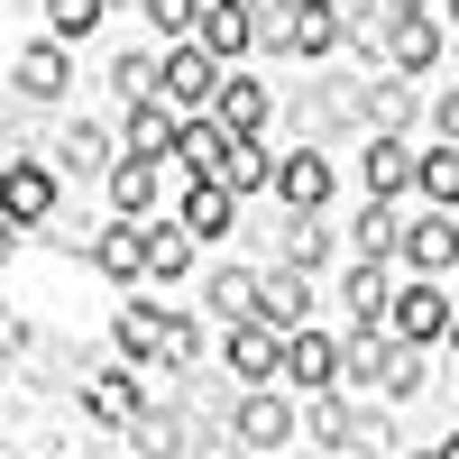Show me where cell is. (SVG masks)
Here are the masks:
<instances>
[{
  "instance_id": "1f68e13d",
  "label": "cell",
  "mask_w": 459,
  "mask_h": 459,
  "mask_svg": "<svg viewBox=\"0 0 459 459\" xmlns=\"http://www.w3.org/2000/svg\"><path fill=\"white\" fill-rule=\"evenodd\" d=\"M175 157L194 166V175H212V157H221V120H194V129L175 138Z\"/></svg>"
},
{
  "instance_id": "7402d4cb",
  "label": "cell",
  "mask_w": 459,
  "mask_h": 459,
  "mask_svg": "<svg viewBox=\"0 0 459 459\" xmlns=\"http://www.w3.org/2000/svg\"><path fill=\"white\" fill-rule=\"evenodd\" d=\"M230 212H239V194H221V184H194V194H184V230H194V239H230Z\"/></svg>"
},
{
  "instance_id": "5bb4252c",
  "label": "cell",
  "mask_w": 459,
  "mask_h": 459,
  "mask_svg": "<svg viewBox=\"0 0 459 459\" xmlns=\"http://www.w3.org/2000/svg\"><path fill=\"white\" fill-rule=\"evenodd\" d=\"M266 184L285 194V212H322V203H331V166H322V157H276Z\"/></svg>"
},
{
  "instance_id": "f35d334b",
  "label": "cell",
  "mask_w": 459,
  "mask_h": 459,
  "mask_svg": "<svg viewBox=\"0 0 459 459\" xmlns=\"http://www.w3.org/2000/svg\"><path fill=\"white\" fill-rule=\"evenodd\" d=\"M10 248H19V221H0V257H10Z\"/></svg>"
},
{
  "instance_id": "5b68a950",
  "label": "cell",
  "mask_w": 459,
  "mask_h": 459,
  "mask_svg": "<svg viewBox=\"0 0 459 459\" xmlns=\"http://www.w3.org/2000/svg\"><path fill=\"white\" fill-rule=\"evenodd\" d=\"M56 212V175L37 166V157H10L0 166V221H19V230H37Z\"/></svg>"
},
{
  "instance_id": "d6986e66",
  "label": "cell",
  "mask_w": 459,
  "mask_h": 459,
  "mask_svg": "<svg viewBox=\"0 0 459 459\" xmlns=\"http://www.w3.org/2000/svg\"><path fill=\"white\" fill-rule=\"evenodd\" d=\"M285 359V331H266V322H230V368L239 377H276Z\"/></svg>"
},
{
  "instance_id": "d590c367",
  "label": "cell",
  "mask_w": 459,
  "mask_h": 459,
  "mask_svg": "<svg viewBox=\"0 0 459 459\" xmlns=\"http://www.w3.org/2000/svg\"><path fill=\"white\" fill-rule=\"evenodd\" d=\"M257 10H266V19H257V37H266V47H285V56H294V0H257Z\"/></svg>"
},
{
  "instance_id": "83f0119b",
  "label": "cell",
  "mask_w": 459,
  "mask_h": 459,
  "mask_svg": "<svg viewBox=\"0 0 459 459\" xmlns=\"http://www.w3.org/2000/svg\"><path fill=\"white\" fill-rule=\"evenodd\" d=\"M386 303H395L386 266H359V276H350V313H359V331H377V322H386Z\"/></svg>"
},
{
  "instance_id": "484cf974",
  "label": "cell",
  "mask_w": 459,
  "mask_h": 459,
  "mask_svg": "<svg viewBox=\"0 0 459 459\" xmlns=\"http://www.w3.org/2000/svg\"><path fill=\"white\" fill-rule=\"evenodd\" d=\"M413 184L432 194V212H459V147H432V157H413Z\"/></svg>"
},
{
  "instance_id": "2e32d148",
  "label": "cell",
  "mask_w": 459,
  "mask_h": 459,
  "mask_svg": "<svg viewBox=\"0 0 459 459\" xmlns=\"http://www.w3.org/2000/svg\"><path fill=\"white\" fill-rule=\"evenodd\" d=\"M10 83H19L28 101H56V92L74 83V65H65V47H56V37H47V47H28V56L10 65Z\"/></svg>"
},
{
  "instance_id": "603a6c76",
  "label": "cell",
  "mask_w": 459,
  "mask_h": 459,
  "mask_svg": "<svg viewBox=\"0 0 459 459\" xmlns=\"http://www.w3.org/2000/svg\"><path fill=\"white\" fill-rule=\"evenodd\" d=\"M110 203H120L129 221L157 212V157H120V166H110Z\"/></svg>"
},
{
  "instance_id": "f6af8a7d",
  "label": "cell",
  "mask_w": 459,
  "mask_h": 459,
  "mask_svg": "<svg viewBox=\"0 0 459 459\" xmlns=\"http://www.w3.org/2000/svg\"><path fill=\"white\" fill-rule=\"evenodd\" d=\"M450 276H459V266H450Z\"/></svg>"
},
{
  "instance_id": "ab89813d",
  "label": "cell",
  "mask_w": 459,
  "mask_h": 459,
  "mask_svg": "<svg viewBox=\"0 0 459 459\" xmlns=\"http://www.w3.org/2000/svg\"><path fill=\"white\" fill-rule=\"evenodd\" d=\"M441 459H459V432H450V441H441Z\"/></svg>"
},
{
  "instance_id": "44dd1931",
  "label": "cell",
  "mask_w": 459,
  "mask_h": 459,
  "mask_svg": "<svg viewBox=\"0 0 459 459\" xmlns=\"http://www.w3.org/2000/svg\"><path fill=\"white\" fill-rule=\"evenodd\" d=\"M340 37H350V19L331 0H294V56H331Z\"/></svg>"
},
{
  "instance_id": "b9f144b4",
  "label": "cell",
  "mask_w": 459,
  "mask_h": 459,
  "mask_svg": "<svg viewBox=\"0 0 459 459\" xmlns=\"http://www.w3.org/2000/svg\"><path fill=\"white\" fill-rule=\"evenodd\" d=\"M450 359H459V322H450Z\"/></svg>"
},
{
  "instance_id": "8d00e7d4",
  "label": "cell",
  "mask_w": 459,
  "mask_h": 459,
  "mask_svg": "<svg viewBox=\"0 0 459 459\" xmlns=\"http://www.w3.org/2000/svg\"><path fill=\"white\" fill-rule=\"evenodd\" d=\"M432 129H441V147H459V83L432 101Z\"/></svg>"
},
{
  "instance_id": "4fadbf2b",
  "label": "cell",
  "mask_w": 459,
  "mask_h": 459,
  "mask_svg": "<svg viewBox=\"0 0 459 459\" xmlns=\"http://www.w3.org/2000/svg\"><path fill=\"white\" fill-rule=\"evenodd\" d=\"M230 432H239L248 450H276V441H294V404L285 395H248L239 413H230Z\"/></svg>"
},
{
  "instance_id": "ba28073f",
  "label": "cell",
  "mask_w": 459,
  "mask_h": 459,
  "mask_svg": "<svg viewBox=\"0 0 459 459\" xmlns=\"http://www.w3.org/2000/svg\"><path fill=\"white\" fill-rule=\"evenodd\" d=\"M248 10H257V0H212L194 47H203V56H221V65H239V56L257 47V19H248Z\"/></svg>"
},
{
  "instance_id": "e0dca14e",
  "label": "cell",
  "mask_w": 459,
  "mask_h": 459,
  "mask_svg": "<svg viewBox=\"0 0 459 459\" xmlns=\"http://www.w3.org/2000/svg\"><path fill=\"white\" fill-rule=\"evenodd\" d=\"M257 322H266V331H303V266L257 276Z\"/></svg>"
},
{
  "instance_id": "52a82bcc",
  "label": "cell",
  "mask_w": 459,
  "mask_h": 459,
  "mask_svg": "<svg viewBox=\"0 0 459 459\" xmlns=\"http://www.w3.org/2000/svg\"><path fill=\"white\" fill-rule=\"evenodd\" d=\"M395 248L413 257V276H450V266H459V221L450 212H423V221H404Z\"/></svg>"
},
{
  "instance_id": "e575fe53",
  "label": "cell",
  "mask_w": 459,
  "mask_h": 459,
  "mask_svg": "<svg viewBox=\"0 0 459 459\" xmlns=\"http://www.w3.org/2000/svg\"><path fill=\"white\" fill-rule=\"evenodd\" d=\"M129 432H138V450H147V459H175V441H184V432L166 423V413H138Z\"/></svg>"
},
{
  "instance_id": "f546056e",
  "label": "cell",
  "mask_w": 459,
  "mask_h": 459,
  "mask_svg": "<svg viewBox=\"0 0 459 459\" xmlns=\"http://www.w3.org/2000/svg\"><path fill=\"white\" fill-rule=\"evenodd\" d=\"M110 0H47V28H56V47H74V37H92L101 28Z\"/></svg>"
},
{
  "instance_id": "6da1fadb",
  "label": "cell",
  "mask_w": 459,
  "mask_h": 459,
  "mask_svg": "<svg viewBox=\"0 0 459 459\" xmlns=\"http://www.w3.org/2000/svg\"><path fill=\"white\" fill-rule=\"evenodd\" d=\"M340 377H359V386H377L386 404L423 395V359H413V340H377V331H359L350 350H340Z\"/></svg>"
},
{
  "instance_id": "60d3db41",
  "label": "cell",
  "mask_w": 459,
  "mask_h": 459,
  "mask_svg": "<svg viewBox=\"0 0 459 459\" xmlns=\"http://www.w3.org/2000/svg\"><path fill=\"white\" fill-rule=\"evenodd\" d=\"M386 10H423V0H386Z\"/></svg>"
},
{
  "instance_id": "74e56055",
  "label": "cell",
  "mask_w": 459,
  "mask_h": 459,
  "mask_svg": "<svg viewBox=\"0 0 459 459\" xmlns=\"http://www.w3.org/2000/svg\"><path fill=\"white\" fill-rule=\"evenodd\" d=\"M19 350H28V322H19V313H0V359H19Z\"/></svg>"
},
{
  "instance_id": "4dcf8cb0",
  "label": "cell",
  "mask_w": 459,
  "mask_h": 459,
  "mask_svg": "<svg viewBox=\"0 0 459 459\" xmlns=\"http://www.w3.org/2000/svg\"><path fill=\"white\" fill-rule=\"evenodd\" d=\"M395 239H404V221H395L386 203H368V212H359V248H368V257H395Z\"/></svg>"
},
{
  "instance_id": "ee69618b",
  "label": "cell",
  "mask_w": 459,
  "mask_h": 459,
  "mask_svg": "<svg viewBox=\"0 0 459 459\" xmlns=\"http://www.w3.org/2000/svg\"><path fill=\"white\" fill-rule=\"evenodd\" d=\"M423 459H441V450H423Z\"/></svg>"
},
{
  "instance_id": "8fae6325",
  "label": "cell",
  "mask_w": 459,
  "mask_h": 459,
  "mask_svg": "<svg viewBox=\"0 0 459 459\" xmlns=\"http://www.w3.org/2000/svg\"><path fill=\"white\" fill-rule=\"evenodd\" d=\"M92 266H101V276H120V285H138V276H147V221H110L101 239H92Z\"/></svg>"
},
{
  "instance_id": "7bdbcfd3",
  "label": "cell",
  "mask_w": 459,
  "mask_h": 459,
  "mask_svg": "<svg viewBox=\"0 0 459 459\" xmlns=\"http://www.w3.org/2000/svg\"><path fill=\"white\" fill-rule=\"evenodd\" d=\"M450 19H459V0H450Z\"/></svg>"
},
{
  "instance_id": "ffe728a7",
  "label": "cell",
  "mask_w": 459,
  "mask_h": 459,
  "mask_svg": "<svg viewBox=\"0 0 459 459\" xmlns=\"http://www.w3.org/2000/svg\"><path fill=\"white\" fill-rule=\"evenodd\" d=\"M184 266H194V230H184V221H147V276L175 285Z\"/></svg>"
},
{
  "instance_id": "f1b7e54d",
  "label": "cell",
  "mask_w": 459,
  "mask_h": 459,
  "mask_svg": "<svg viewBox=\"0 0 459 459\" xmlns=\"http://www.w3.org/2000/svg\"><path fill=\"white\" fill-rule=\"evenodd\" d=\"M157 65H166V56H120V65H110V92H120L129 110L157 101Z\"/></svg>"
},
{
  "instance_id": "836d02e7",
  "label": "cell",
  "mask_w": 459,
  "mask_h": 459,
  "mask_svg": "<svg viewBox=\"0 0 459 459\" xmlns=\"http://www.w3.org/2000/svg\"><path fill=\"white\" fill-rule=\"evenodd\" d=\"M65 166H74V175H92V166H120V157H110V138H101V129H74V138H65Z\"/></svg>"
},
{
  "instance_id": "3957f363",
  "label": "cell",
  "mask_w": 459,
  "mask_h": 459,
  "mask_svg": "<svg viewBox=\"0 0 459 459\" xmlns=\"http://www.w3.org/2000/svg\"><path fill=\"white\" fill-rule=\"evenodd\" d=\"M450 322H459V303H450L432 276H423V285H404V294L386 303V331L413 340V350H423V340H450Z\"/></svg>"
},
{
  "instance_id": "4316f807",
  "label": "cell",
  "mask_w": 459,
  "mask_h": 459,
  "mask_svg": "<svg viewBox=\"0 0 459 459\" xmlns=\"http://www.w3.org/2000/svg\"><path fill=\"white\" fill-rule=\"evenodd\" d=\"M212 303H221V322H257V276H248V266H221Z\"/></svg>"
},
{
  "instance_id": "9c48e42d",
  "label": "cell",
  "mask_w": 459,
  "mask_h": 459,
  "mask_svg": "<svg viewBox=\"0 0 459 459\" xmlns=\"http://www.w3.org/2000/svg\"><path fill=\"white\" fill-rule=\"evenodd\" d=\"M266 175H276V157H266L257 138H230V129H221V157H212V175H203V184H221V194H257Z\"/></svg>"
},
{
  "instance_id": "9a60e30c",
  "label": "cell",
  "mask_w": 459,
  "mask_h": 459,
  "mask_svg": "<svg viewBox=\"0 0 459 459\" xmlns=\"http://www.w3.org/2000/svg\"><path fill=\"white\" fill-rule=\"evenodd\" d=\"M359 175H368V203H386V194H404V184H413V147H404V138H368V157H359Z\"/></svg>"
},
{
  "instance_id": "7c38bea8",
  "label": "cell",
  "mask_w": 459,
  "mask_h": 459,
  "mask_svg": "<svg viewBox=\"0 0 459 459\" xmlns=\"http://www.w3.org/2000/svg\"><path fill=\"white\" fill-rule=\"evenodd\" d=\"M386 56H395V74H423V65L441 56V19H432V10H395V28H386Z\"/></svg>"
},
{
  "instance_id": "cb8c5ba5",
  "label": "cell",
  "mask_w": 459,
  "mask_h": 459,
  "mask_svg": "<svg viewBox=\"0 0 459 459\" xmlns=\"http://www.w3.org/2000/svg\"><path fill=\"white\" fill-rule=\"evenodd\" d=\"M194 350H203V331L175 313V303H157V350H147V368H194Z\"/></svg>"
},
{
  "instance_id": "d4e9b609",
  "label": "cell",
  "mask_w": 459,
  "mask_h": 459,
  "mask_svg": "<svg viewBox=\"0 0 459 459\" xmlns=\"http://www.w3.org/2000/svg\"><path fill=\"white\" fill-rule=\"evenodd\" d=\"M138 10H147V28H157L166 47H194V37H203V10H212V0H138Z\"/></svg>"
},
{
  "instance_id": "8992f818",
  "label": "cell",
  "mask_w": 459,
  "mask_h": 459,
  "mask_svg": "<svg viewBox=\"0 0 459 459\" xmlns=\"http://www.w3.org/2000/svg\"><path fill=\"white\" fill-rule=\"evenodd\" d=\"M83 413H92V423H138V413H147V377L138 368H92L83 377Z\"/></svg>"
},
{
  "instance_id": "277c9868",
  "label": "cell",
  "mask_w": 459,
  "mask_h": 459,
  "mask_svg": "<svg viewBox=\"0 0 459 459\" xmlns=\"http://www.w3.org/2000/svg\"><path fill=\"white\" fill-rule=\"evenodd\" d=\"M276 377H285V386H303V395H331V386H340V340H322V331H285Z\"/></svg>"
},
{
  "instance_id": "d6a6232c",
  "label": "cell",
  "mask_w": 459,
  "mask_h": 459,
  "mask_svg": "<svg viewBox=\"0 0 459 459\" xmlns=\"http://www.w3.org/2000/svg\"><path fill=\"white\" fill-rule=\"evenodd\" d=\"M322 230H313V212H294V239H285V266H303V276H313V266H322Z\"/></svg>"
},
{
  "instance_id": "ac0fdd59",
  "label": "cell",
  "mask_w": 459,
  "mask_h": 459,
  "mask_svg": "<svg viewBox=\"0 0 459 459\" xmlns=\"http://www.w3.org/2000/svg\"><path fill=\"white\" fill-rule=\"evenodd\" d=\"M175 138H184V120H175L166 101H138V110H129V157H157V166H166Z\"/></svg>"
},
{
  "instance_id": "7a4b0ae2",
  "label": "cell",
  "mask_w": 459,
  "mask_h": 459,
  "mask_svg": "<svg viewBox=\"0 0 459 459\" xmlns=\"http://www.w3.org/2000/svg\"><path fill=\"white\" fill-rule=\"evenodd\" d=\"M221 56H203V47H166V65H157V101H175V110H212V92H221Z\"/></svg>"
},
{
  "instance_id": "30bf717a",
  "label": "cell",
  "mask_w": 459,
  "mask_h": 459,
  "mask_svg": "<svg viewBox=\"0 0 459 459\" xmlns=\"http://www.w3.org/2000/svg\"><path fill=\"white\" fill-rule=\"evenodd\" d=\"M212 120H221L230 138H257V129H266V92L248 83V74H239V65H230V74H221V92H212Z\"/></svg>"
}]
</instances>
